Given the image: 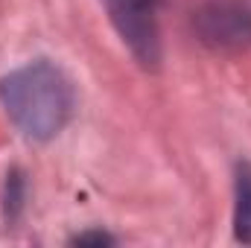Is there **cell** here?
<instances>
[{"label":"cell","instance_id":"6da1fadb","mask_svg":"<svg viewBox=\"0 0 251 248\" xmlns=\"http://www.w3.org/2000/svg\"><path fill=\"white\" fill-rule=\"evenodd\" d=\"M0 102L29 140H53L73 114V85L62 67L29 62L0 79Z\"/></svg>","mask_w":251,"mask_h":248},{"label":"cell","instance_id":"7a4b0ae2","mask_svg":"<svg viewBox=\"0 0 251 248\" xmlns=\"http://www.w3.org/2000/svg\"><path fill=\"white\" fill-rule=\"evenodd\" d=\"M108 21L114 24L117 35L131 50V56L146 70H155L161 64V29L155 0H102Z\"/></svg>","mask_w":251,"mask_h":248},{"label":"cell","instance_id":"3957f363","mask_svg":"<svg viewBox=\"0 0 251 248\" xmlns=\"http://www.w3.org/2000/svg\"><path fill=\"white\" fill-rule=\"evenodd\" d=\"M201 41L213 47H246L251 41V15L246 6L216 0L196 15Z\"/></svg>","mask_w":251,"mask_h":248},{"label":"cell","instance_id":"277c9868","mask_svg":"<svg viewBox=\"0 0 251 248\" xmlns=\"http://www.w3.org/2000/svg\"><path fill=\"white\" fill-rule=\"evenodd\" d=\"M234 237L251 246V164H237L234 181Z\"/></svg>","mask_w":251,"mask_h":248},{"label":"cell","instance_id":"5b68a950","mask_svg":"<svg viewBox=\"0 0 251 248\" xmlns=\"http://www.w3.org/2000/svg\"><path fill=\"white\" fill-rule=\"evenodd\" d=\"M21 207H24V178H21V173L15 170V173L9 175V181H6V213H9V216H18Z\"/></svg>","mask_w":251,"mask_h":248},{"label":"cell","instance_id":"8992f818","mask_svg":"<svg viewBox=\"0 0 251 248\" xmlns=\"http://www.w3.org/2000/svg\"><path fill=\"white\" fill-rule=\"evenodd\" d=\"M73 246H114V237H108L102 231H88V234L73 237Z\"/></svg>","mask_w":251,"mask_h":248},{"label":"cell","instance_id":"52a82bcc","mask_svg":"<svg viewBox=\"0 0 251 248\" xmlns=\"http://www.w3.org/2000/svg\"><path fill=\"white\" fill-rule=\"evenodd\" d=\"M155 3H161V0H155Z\"/></svg>","mask_w":251,"mask_h":248}]
</instances>
